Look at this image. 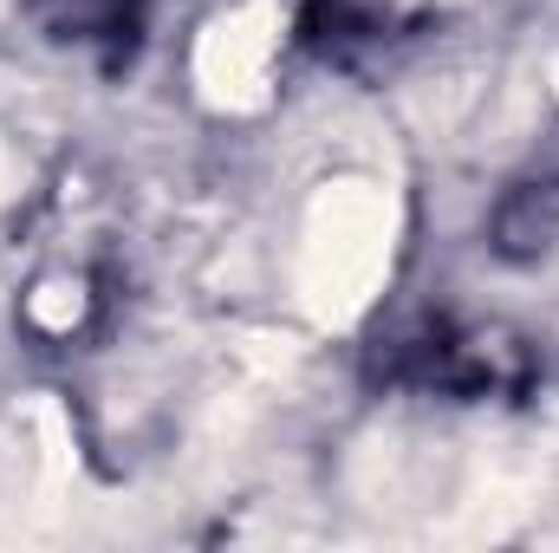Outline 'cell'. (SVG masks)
I'll return each instance as SVG.
<instances>
[{"label":"cell","instance_id":"1","mask_svg":"<svg viewBox=\"0 0 559 553\" xmlns=\"http://www.w3.org/2000/svg\"><path fill=\"white\" fill-rule=\"evenodd\" d=\"M391 255H397L391 189L371 176L319 183L299 215V261H293L299 306L319 326H358L391 280Z\"/></svg>","mask_w":559,"mask_h":553},{"label":"cell","instance_id":"2","mask_svg":"<svg viewBox=\"0 0 559 553\" xmlns=\"http://www.w3.org/2000/svg\"><path fill=\"white\" fill-rule=\"evenodd\" d=\"M280 46H286V7L280 0H235V7H222L195 33V52H189L195 98L209 111H222V118L267 111Z\"/></svg>","mask_w":559,"mask_h":553},{"label":"cell","instance_id":"3","mask_svg":"<svg viewBox=\"0 0 559 553\" xmlns=\"http://www.w3.org/2000/svg\"><path fill=\"white\" fill-rule=\"evenodd\" d=\"M79 313H85V286H79V280H39V286L26 293V319L46 326V332H72Z\"/></svg>","mask_w":559,"mask_h":553},{"label":"cell","instance_id":"4","mask_svg":"<svg viewBox=\"0 0 559 553\" xmlns=\"http://www.w3.org/2000/svg\"><path fill=\"white\" fill-rule=\"evenodd\" d=\"M554 98H559V52H554Z\"/></svg>","mask_w":559,"mask_h":553}]
</instances>
